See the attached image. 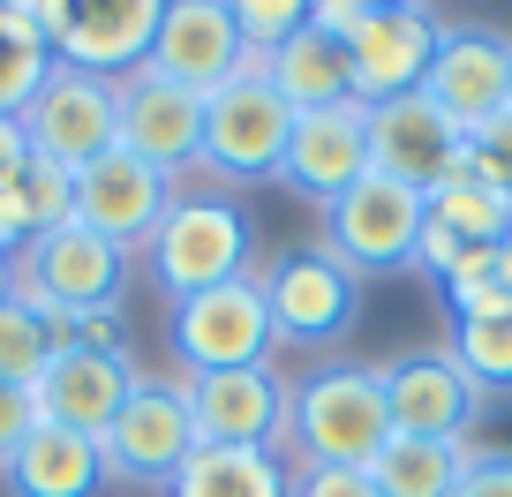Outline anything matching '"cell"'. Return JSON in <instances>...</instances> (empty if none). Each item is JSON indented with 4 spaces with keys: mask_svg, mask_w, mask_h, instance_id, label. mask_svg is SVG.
I'll list each match as a JSON object with an SVG mask.
<instances>
[{
    "mask_svg": "<svg viewBox=\"0 0 512 497\" xmlns=\"http://www.w3.org/2000/svg\"><path fill=\"white\" fill-rule=\"evenodd\" d=\"M452 497H512V452H467V475Z\"/></svg>",
    "mask_w": 512,
    "mask_h": 497,
    "instance_id": "cell-35",
    "label": "cell"
},
{
    "mask_svg": "<svg viewBox=\"0 0 512 497\" xmlns=\"http://www.w3.org/2000/svg\"><path fill=\"white\" fill-rule=\"evenodd\" d=\"M166 211H174V181L159 166H144L136 151H106L98 166L76 174V219L91 234H106L113 249H144Z\"/></svg>",
    "mask_w": 512,
    "mask_h": 497,
    "instance_id": "cell-18",
    "label": "cell"
},
{
    "mask_svg": "<svg viewBox=\"0 0 512 497\" xmlns=\"http://www.w3.org/2000/svg\"><path fill=\"white\" fill-rule=\"evenodd\" d=\"M38 430V400H31V385H0V467L16 460V445Z\"/></svg>",
    "mask_w": 512,
    "mask_h": 497,
    "instance_id": "cell-34",
    "label": "cell"
},
{
    "mask_svg": "<svg viewBox=\"0 0 512 497\" xmlns=\"http://www.w3.org/2000/svg\"><path fill=\"white\" fill-rule=\"evenodd\" d=\"M0 475H8V490H16V497H98L106 467H98V437H76V430L38 422Z\"/></svg>",
    "mask_w": 512,
    "mask_h": 497,
    "instance_id": "cell-21",
    "label": "cell"
},
{
    "mask_svg": "<svg viewBox=\"0 0 512 497\" xmlns=\"http://www.w3.org/2000/svg\"><path fill=\"white\" fill-rule=\"evenodd\" d=\"M144 257H151V279L174 302H189V294L226 287V279L249 272V219L226 196H174L159 234L144 241Z\"/></svg>",
    "mask_w": 512,
    "mask_h": 497,
    "instance_id": "cell-4",
    "label": "cell"
},
{
    "mask_svg": "<svg viewBox=\"0 0 512 497\" xmlns=\"http://www.w3.org/2000/svg\"><path fill=\"white\" fill-rule=\"evenodd\" d=\"M53 339H61V347H91V354H128V324H121V309L68 317V324H53Z\"/></svg>",
    "mask_w": 512,
    "mask_h": 497,
    "instance_id": "cell-32",
    "label": "cell"
},
{
    "mask_svg": "<svg viewBox=\"0 0 512 497\" xmlns=\"http://www.w3.org/2000/svg\"><path fill=\"white\" fill-rule=\"evenodd\" d=\"M430 219L445 226L452 241H467V249H497V241L512 234V196L497 189V181H482L475 166L460 159V166L430 189Z\"/></svg>",
    "mask_w": 512,
    "mask_h": 497,
    "instance_id": "cell-25",
    "label": "cell"
},
{
    "mask_svg": "<svg viewBox=\"0 0 512 497\" xmlns=\"http://www.w3.org/2000/svg\"><path fill=\"white\" fill-rule=\"evenodd\" d=\"M294 497H384L369 467H302Z\"/></svg>",
    "mask_w": 512,
    "mask_h": 497,
    "instance_id": "cell-33",
    "label": "cell"
},
{
    "mask_svg": "<svg viewBox=\"0 0 512 497\" xmlns=\"http://www.w3.org/2000/svg\"><path fill=\"white\" fill-rule=\"evenodd\" d=\"M369 174V106L347 98V106H317V113H294V136H287V181L302 204H339L354 181Z\"/></svg>",
    "mask_w": 512,
    "mask_h": 497,
    "instance_id": "cell-15",
    "label": "cell"
},
{
    "mask_svg": "<svg viewBox=\"0 0 512 497\" xmlns=\"http://www.w3.org/2000/svg\"><path fill=\"white\" fill-rule=\"evenodd\" d=\"M264 272V302H272V332L287 347H332L362 309V279L339 272L324 249H287V257L256 264Z\"/></svg>",
    "mask_w": 512,
    "mask_h": 497,
    "instance_id": "cell-12",
    "label": "cell"
},
{
    "mask_svg": "<svg viewBox=\"0 0 512 497\" xmlns=\"http://www.w3.org/2000/svg\"><path fill=\"white\" fill-rule=\"evenodd\" d=\"M452 362L467 369V385L490 400V392H512V302L505 294H460L452 302Z\"/></svg>",
    "mask_w": 512,
    "mask_h": 497,
    "instance_id": "cell-23",
    "label": "cell"
},
{
    "mask_svg": "<svg viewBox=\"0 0 512 497\" xmlns=\"http://www.w3.org/2000/svg\"><path fill=\"white\" fill-rule=\"evenodd\" d=\"M166 490H174V497H294V475H287V460H279V452L196 445Z\"/></svg>",
    "mask_w": 512,
    "mask_h": 497,
    "instance_id": "cell-24",
    "label": "cell"
},
{
    "mask_svg": "<svg viewBox=\"0 0 512 497\" xmlns=\"http://www.w3.org/2000/svg\"><path fill=\"white\" fill-rule=\"evenodd\" d=\"M121 287H128V249H113V241L91 234L83 219H68V226H53V234H38V241L16 249V294L46 324L113 309Z\"/></svg>",
    "mask_w": 512,
    "mask_h": 497,
    "instance_id": "cell-3",
    "label": "cell"
},
{
    "mask_svg": "<svg viewBox=\"0 0 512 497\" xmlns=\"http://www.w3.org/2000/svg\"><path fill=\"white\" fill-rule=\"evenodd\" d=\"M287 445L302 467H369L392 445V415H384V385L369 362L309 369L287 400Z\"/></svg>",
    "mask_w": 512,
    "mask_h": 497,
    "instance_id": "cell-1",
    "label": "cell"
},
{
    "mask_svg": "<svg viewBox=\"0 0 512 497\" xmlns=\"http://www.w3.org/2000/svg\"><path fill=\"white\" fill-rule=\"evenodd\" d=\"M467 452L475 445H430V437H392V445L369 460L384 497H452L467 475Z\"/></svg>",
    "mask_w": 512,
    "mask_h": 497,
    "instance_id": "cell-26",
    "label": "cell"
},
{
    "mask_svg": "<svg viewBox=\"0 0 512 497\" xmlns=\"http://www.w3.org/2000/svg\"><path fill=\"white\" fill-rule=\"evenodd\" d=\"M113 98H121V151H136L144 166H159L166 181H181L189 166H204V98L196 91L136 68V76L113 83Z\"/></svg>",
    "mask_w": 512,
    "mask_h": 497,
    "instance_id": "cell-14",
    "label": "cell"
},
{
    "mask_svg": "<svg viewBox=\"0 0 512 497\" xmlns=\"http://www.w3.org/2000/svg\"><path fill=\"white\" fill-rule=\"evenodd\" d=\"M189 452H196V415L181 385H166V377H136L121 415L98 437V467L121 482H174Z\"/></svg>",
    "mask_w": 512,
    "mask_h": 497,
    "instance_id": "cell-8",
    "label": "cell"
},
{
    "mask_svg": "<svg viewBox=\"0 0 512 497\" xmlns=\"http://www.w3.org/2000/svg\"><path fill=\"white\" fill-rule=\"evenodd\" d=\"M422 226H430V196L422 189L362 174L339 204H324V257L354 279H392L415 264Z\"/></svg>",
    "mask_w": 512,
    "mask_h": 497,
    "instance_id": "cell-2",
    "label": "cell"
},
{
    "mask_svg": "<svg viewBox=\"0 0 512 497\" xmlns=\"http://www.w3.org/2000/svg\"><path fill=\"white\" fill-rule=\"evenodd\" d=\"M384 385V415H392V437H430V445H467L482 415V392L467 385V369L452 362V347H415L377 362Z\"/></svg>",
    "mask_w": 512,
    "mask_h": 497,
    "instance_id": "cell-9",
    "label": "cell"
},
{
    "mask_svg": "<svg viewBox=\"0 0 512 497\" xmlns=\"http://www.w3.org/2000/svg\"><path fill=\"white\" fill-rule=\"evenodd\" d=\"M437 38H445V23H437L430 8H415V0L377 8V16L347 38L354 98H362V106H392V98L422 91V76H430V61H437Z\"/></svg>",
    "mask_w": 512,
    "mask_h": 497,
    "instance_id": "cell-17",
    "label": "cell"
},
{
    "mask_svg": "<svg viewBox=\"0 0 512 497\" xmlns=\"http://www.w3.org/2000/svg\"><path fill=\"white\" fill-rule=\"evenodd\" d=\"M309 8H317V0H234L241 46H256V53H279L294 31H309Z\"/></svg>",
    "mask_w": 512,
    "mask_h": 497,
    "instance_id": "cell-29",
    "label": "cell"
},
{
    "mask_svg": "<svg viewBox=\"0 0 512 497\" xmlns=\"http://www.w3.org/2000/svg\"><path fill=\"white\" fill-rule=\"evenodd\" d=\"M16 294V257H0V302Z\"/></svg>",
    "mask_w": 512,
    "mask_h": 497,
    "instance_id": "cell-37",
    "label": "cell"
},
{
    "mask_svg": "<svg viewBox=\"0 0 512 497\" xmlns=\"http://www.w3.org/2000/svg\"><path fill=\"white\" fill-rule=\"evenodd\" d=\"M159 8L166 0H98V8H68V0H38L53 38V61L83 68V76H136L151 61V38H159Z\"/></svg>",
    "mask_w": 512,
    "mask_h": 497,
    "instance_id": "cell-11",
    "label": "cell"
},
{
    "mask_svg": "<svg viewBox=\"0 0 512 497\" xmlns=\"http://www.w3.org/2000/svg\"><path fill=\"white\" fill-rule=\"evenodd\" d=\"M53 347H61L53 324L38 317L23 294H8V302H0V385H38V369L53 362Z\"/></svg>",
    "mask_w": 512,
    "mask_h": 497,
    "instance_id": "cell-27",
    "label": "cell"
},
{
    "mask_svg": "<svg viewBox=\"0 0 512 497\" xmlns=\"http://www.w3.org/2000/svg\"><path fill=\"white\" fill-rule=\"evenodd\" d=\"M460 159H467V136L452 129L422 91L392 98V106H369V174L407 181V189L430 196Z\"/></svg>",
    "mask_w": 512,
    "mask_h": 497,
    "instance_id": "cell-19",
    "label": "cell"
},
{
    "mask_svg": "<svg viewBox=\"0 0 512 497\" xmlns=\"http://www.w3.org/2000/svg\"><path fill=\"white\" fill-rule=\"evenodd\" d=\"M272 302H264V272H241L226 287H204L189 302H174V354L189 362V377L204 369H256L272 354Z\"/></svg>",
    "mask_w": 512,
    "mask_h": 497,
    "instance_id": "cell-5",
    "label": "cell"
},
{
    "mask_svg": "<svg viewBox=\"0 0 512 497\" xmlns=\"http://www.w3.org/2000/svg\"><path fill=\"white\" fill-rule=\"evenodd\" d=\"M181 400L196 415V445H249V452H279L287 445V400L294 385L279 369H204L181 377Z\"/></svg>",
    "mask_w": 512,
    "mask_h": 497,
    "instance_id": "cell-10",
    "label": "cell"
},
{
    "mask_svg": "<svg viewBox=\"0 0 512 497\" xmlns=\"http://www.w3.org/2000/svg\"><path fill=\"white\" fill-rule=\"evenodd\" d=\"M128 385H136V369L128 354H91V347H53V362L38 369V422L53 430H76V437H106V422L121 415Z\"/></svg>",
    "mask_w": 512,
    "mask_h": 497,
    "instance_id": "cell-20",
    "label": "cell"
},
{
    "mask_svg": "<svg viewBox=\"0 0 512 497\" xmlns=\"http://www.w3.org/2000/svg\"><path fill=\"white\" fill-rule=\"evenodd\" d=\"M16 204H23V226H31V241L53 234V226L76 219V174L31 151V166H23V181H16Z\"/></svg>",
    "mask_w": 512,
    "mask_h": 497,
    "instance_id": "cell-28",
    "label": "cell"
},
{
    "mask_svg": "<svg viewBox=\"0 0 512 497\" xmlns=\"http://www.w3.org/2000/svg\"><path fill=\"white\" fill-rule=\"evenodd\" d=\"M46 76H53V53L0 38V121H23V113H31V98L46 91Z\"/></svg>",
    "mask_w": 512,
    "mask_h": 497,
    "instance_id": "cell-30",
    "label": "cell"
},
{
    "mask_svg": "<svg viewBox=\"0 0 512 497\" xmlns=\"http://www.w3.org/2000/svg\"><path fill=\"white\" fill-rule=\"evenodd\" d=\"M272 91L287 98L294 113H317V106H347L354 98V53L339 38H324L317 23L294 31L287 46L272 53Z\"/></svg>",
    "mask_w": 512,
    "mask_h": 497,
    "instance_id": "cell-22",
    "label": "cell"
},
{
    "mask_svg": "<svg viewBox=\"0 0 512 497\" xmlns=\"http://www.w3.org/2000/svg\"><path fill=\"white\" fill-rule=\"evenodd\" d=\"M467 166H475L482 181H497V189L512 196V113H497L490 129L467 136Z\"/></svg>",
    "mask_w": 512,
    "mask_h": 497,
    "instance_id": "cell-31",
    "label": "cell"
},
{
    "mask_svg": "<svg viewBox=\"0 0 512 497\" xmlns=\"http://www.w3.org/2000/svg\"><path fill=\"white\" fill-rule=\"evenodd\" d=\"M23 136H31L38 159L68 166V174H83V166H98L106 151H121V98H113V76H83V68L53 61L46 91L31 98V113H23Z\"/></svg>",
    "mask_w": 512,
    "mask_h": 497,
    "instance_id": "cell-7",
    "label": "cell"
},
{
    "mask_svg": "<svg viewBox=\"0 0 512 497\" xmlns=\"http://www.w3.org/2000/svg\"><path fill=\"white\" fill-rule=\"evenodd\" d=\"M294 106L272 91V76H234L204 98V166L226 181H272L287 166Z\"/></svg>",
    "mask_w": 512,
    "mask_h": 497,
    "instance_id": "cell-6",
    "label": "cell"
},
{
    "mask_svg": "<svg viewBox=\"0 0 512 497\" xmlns=\"http://www.w3.org/2000/svg\"><path fill=\"white\" fill-rule=\"evenodd\" d=\"M23 166H31V136H23V121H0V189H16Z\"/></svg>",
    "mask_w": 512,
    "mask_h": 497,
    "instance_id": "cell-36",
    "label": "cell"
},
{
    "mask_svg": "<svg viewBox=\"0 0 512 497\" xmlns=\"http://www.w3.org/2000/svg\"><path fill=\"white\" fill-rule=\"evenodd\" d=\"M422 98H430L460 136L490 129L497 113H512V38H497V31H445L437 38L430 76H422Z\"/></svg>",
    "mask_w": 512,
    "mask_h": 497,
    "instance_id": "cell-13",
    "label": "cell"
},
{
    "mask_svg": "<svg viewBox=\"0 0 512 497\" xmlns=\"http://www.w3.org/2000/svg\"><path fill=\"white\" fill-rule=\"evenodd\" d=\"M234 61H241L234 0H166L159 8V38H151V61H144L151 76L211 98L234 83Z\"/></svg>",
    "mask_w": 512,
    "mask_h": 497,
    "instance_id": "cell-16",
    "label": "cell"
}]
</instances>
